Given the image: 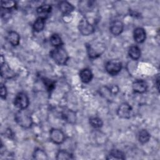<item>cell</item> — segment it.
<instances>
[{
  "label": "cell",
  "instance_id": "5b68a950",
  "mask_svg": "<svg viewBox=\"0 0 160 160\" xmlns=\"http://www.w3.org/2000/svg\"><path fill=\"white\" fill-rule=\"evenodd\" d=\"M105 68L108 74L114 76L121 71L122 69V63L117 59L110 60L106 62Z\"/></svg>",
  "mask_w": 160,
  "mask_h": 160
},
{
  "label": "cell",
  "instance_id": "3957f363",
  "mask_svg": "<svg viewBox=\"0 0 160 160\" xmlns=\"http://www.w3.org/2000/svg\"><path fill=\"white\" fill-rule=\"evenodd\" d=\"M88 56L91 59L97 58L105 51V46L101 42L88 43L86 44Z\"/></svg>",
  "mask_w": 160,
  "mask_h": 160
},
{
  "label": "cell",
  "instance_id": "277c9868",
  "mask_svg": "<svg viewBox=\"0 0 160 160\" xmlns=\"http://www.w3.org/2000/svg\"><path fill=\"white\" fill-rule=\"evenodd\" d=\"M78 29L83 36H89L94 32V28L88 21L86 17L82 18L79 22Z\"/></svg>",
  "mask_w": 160,
  "mask_h": 160
},
{
  "label": "cell",
  "instance_id": "52a82bcc",
  "mask_svg": "<svg viewBox=\"0 0 160 160\" xmlns=\"http://www.w3.org/2000/svg\"><path fill=\"white\" fill-rule=\"evenodd\" d=\"M49 137L51 140L55 144H59L64 142L66 139L64 133L59 129H52L49 132Z\"/></svg>",
  "mask_w": 160,
  "mask_h": 160
},
{
  "label": "cell",
  "instance_id": "d6986e66",
  "mask_svg": "<svg viewBox=\"0 0 160 160\" xmlns=\"http://www.w3.org/2000/svg\"><path fill=\"white\" fill-rule=\"evenodd\" d=\"M45 26V19L39 17L33 24V29L36 32L41 31Z\"/></svg>",
  "mask_w": 160,
  "mask_h": 160
},
{
  "label": "cell",
  "instance_id": "4316f807",
  "mask_svg": "<svg viewBox=\"0 0 160 160\" xmlns=\"http://www.w3.org/2000/svg\"><path fill=\"white\" fill-rule=\"evenodd\" d=\"M1 8L10 10L16 6V2L13 1H1Z\"/></svg>",
  "mask_w": 160,
  "mask_h": 160
},
{
  "label": "cell",
  "instance_id": "30bf717a",
  "mask_svg": "<svg viewBox=\"0 0 160 160\" xmlns=\"http://www.w3.org/2000/svg\"><path fill=\"white\" fill-rule=\"evenodd\" d=\"M110 31L114 36L119 35L123 31L124 24L119 20H115L111 22L110 25Z\"/></svg>",
  "mask_w": 160,
  "mask_h": 160
},
{
  "label": "cell",
  "instance_id": "9a60e30c",
  "mask_svg": "<svg viewBox=\"0 0 160 160\" xmlns=\"http://www.w3.org/2000/svg\"><path fill=\"white\" fill-rule=\"evenodd\" d=\"M79 77L82 82L84 83H88L92 80L93 74L90 69L85 68L80 71Z\"/></svg>",
  "mask_w": 160,
  "mask_h": 160
},
{
  "label": "cell",
  "instance_id": "7c38bea8",
  "mask_svg": "<svg viewBox=\"0 0 160 160\" xmlns=\"http://www.w3.org/2000/svg\"><path fill=\"white\" fill-rule=\"evenodd\" d=\"M58 7L60 11L64 15L69 14L73 11L74 7L68 1H61L58 4Z\"/></svg>",
  "mask_w": 160,
  "mask_h": 160
},
{
  "label": "cell",
  "instance_id": "83f0119b",
  "mask_svg": "<svg viewBox=\"0 0 160 160\" xmlns=\"http://www.w3.org/2000/svg\"><path fill=\"white\" fill-rule=\"evenodd\" d=\"M0 92H1V97L2 99H5L6 96H7V89L6 86L1 84V87H0Z\"/></svg>",
  "mask_w": 160,
  "mask_h": 160
},
{
  "label": "cell",
  "instance_id": "f1b7e54d",
  "mask_svg": "<svg viewBox=\"0 0 160 160\" xmlns=\"http://www.w3.org/2000/svg\"><path fill=\"white\" fill-rule=\"evenodd\" d=\"M159 76H158V77H157V78L156 79V88H157V89L159 91Z\"/></svg>",
  "mask_w": 160,
  "mask_h": 160
},
{
  "label": "cell",
  "instance_id": "cb8c5ba5",
  "mask_svg": "<svg viewBox=\"0 0 160 160\" xmlns=\"http://www.w3.org/2000/svg\"><path fill=\"white\" fill-rule=\"evenodd\" d=\"M89 124L94 129H99L102 126L103 122L98 117H91L89 118Z\"/></svg>",
  "mask_w": 160,
  "mask_h": 160
},
{
  "label": "cell",
  "instance_id": "e0dca14e",
  "mask_svg": "<svg viewBox=\"0 0 160 160\" xmlns=\"http://www.w3.org/2000/svg\"><path fill=\"white\" fill-rule=\"evenodd\" d=\"M125 158L124 153L117 149H112L106 158L107 159H124Z\"/></svg>",
  "mask_w": 160,
  "mask_h": 160
},
{
  "label": "cell",
  "instance_id": "5bb4252c",
  "mask_svg": "<svg viewBox=\"0 0 160 160\" xmlns=\"http://www.w3.org/2000/svg\"><path fill=\"white\" fill-rule=\"evenodd\" d=\"M8 41L13 46H16L19 44L20 36L19 34L14 31H9L6 36Z\"/></svg>",
  "mask_w": 160,
  "mask_h": 160
},
{
  "label": "cell",
  "instance_id": "8fae6325",
  "mask_svg": "<svg viewBox=\"0 0 160 160\" xmlns=\"http://www.w3.org/2000/svg\"><path fill=\"white\" fill-rule=\"evenodd\" d=\"M133 37L134 41L138 43L143 42L146 37V34L145 30L142 28H136L134 29L133 32Z\"/></svg>",
  "mask_w": 160,
  "mask_h": 160
},
{
  "label": "cell",
  "instance_id": "ba28073f",
  "mask_svg": "<svg viewBox=\"0 0 160 160\" xmlns=\"http://www.w3.org/2000/svg\"><path fill=\"white\" fill-rule=\"evenodd\" d=\"M132 112L131 106L127 102H123L119 105L117 110L118 116L122 119H129Z\"/></svg>",
  "mask_w": 160,
  "mask_h": 160
},
{
  "label": "cell",
  "instance_id": "7a4b0ae2",
  "mask_svg": "<svg viewBox=\"0 0 160 160\" xmlns=\"http://www.w3.org/2000/svg\"><path fill=\"white\" fill-rule=\"evenodd\" d=\"M14 119L16 122L24 128H29L32 124V119L26 109L18 111L15 114Z\"/></svg>",
  "mask_w": 160,
  "mask_h": 160
},
{
  "label": "cell",
  "instance_id": "6da1fadb",
  "mask_svg": "<svg viewBox=\"0 0 160 160\" xmlns=\"http://www.w3.org/2000/svg\"><path fill=\"white\" fill-rule=\"evenodd\" d=\"M49 54L54 61L59 65L66 64L69 59L67 51L62 46L55 48L51 51Z\"/></svg>",
  "mask_w": 160,
  "mask_h": 160
},
{
  "label": "cell",
  "instance_id": "4fadbf2b",
  "mask_svg": "<svg viewBox=\"0 0 160 160\" xmlns=\"http://www.w3.org/2000/svg\"><path fill=\"white\" fill-rule=\"evenodd\" d=\"M52 10V7L49 4H42L39 6L36 11L37 13L39 15V17L46 19L48 15L51 13Z\"/></svg>",
  "mask_w": 160,
  "mask_h": 160
},
{
  "label": "cell",
  "instance_id": "d4e9b609",
  "mask_svg": "<svg viewBox=\"0 0 160 160\" xmlns=\"http://www.w3.org/2000/svg\"><path fill=\"white\" fill-rule=\"evenodd\" d=\"M62 116L64 119L69 122H74L76 121V116L73 111L71 110H67L63 112Z\"/></svg>",
  "mask_w": 160,
  "mask_h": 160
},
{
  "label": "cell",
  "instance_id": "484cf974",
  "mask_svg": "<svg viewBox=\"0 0 160 160\" xmlns=\"http://www.w3.org/2000/svg\"><path fill=\"white\" fill-rule=\"evenodd\" d=\"M42 81H43V83H44V86H46L47 90L49 92H51L54 88L55 82L52 81L51 79L44 78H42Z\"/></svg>",
  "mask_w": 160,
  "mask_h": 160
},
{
  "label": "cell",
  "instance_id": "44dd1931",
  "mask_svg": "<svg viewBox=\"0 0 160 160\" xmlns=\"http://www.w3.org/2000/svg\"><path fill=\"white\" fill-rule=\"evenodd\" d=\"M150 134L146 129L141 130L138 133V140L141 144H145L149 141Z\"/></svg>",
  "mask_w": 160,
  "mask_h": 160
},
{
  "label": "cell",
  "instance_id": "7402d4cb",
  "mask_svg": "<svg viewBox=\"0 0 160 160\" xmlns=\"http://www.w3.org/2000/svg\"><path fill=\"white\" fill-rule=\"evenodd\" d=\"M73 159L72 154L66 150H59L56 154V159Z\"/></svg>",
  "mask_w": 160,
  "mask_h": 160
},
{
  "label": "cell",
  "instance_id": "ffe728a7",
  "mask_svg": "<svg viewBox=\"0 0 160 160\" xmlns=\"http://www.w3.org/2000/svg\"><path fill=\"white\" fill-rule=\"evenodd\" d=\"M33 158L38 160H46L48 159L46 152L40 148H37L33 152Z\"/></svg>",
  "mask_w": 160,
  "mask_h": 160
},
{
  "label": "cell",
  "instance_id": "9c48e42d",
  "mask_svg": "<svg viewBox=\"0 0 160 160\" xmlns=\"http://www.w3.org/2000/svg\"><path fill=\"white\" fill-rule=\"evenodd\" d=\"M148 84L146 82L142 79H138L132 83V89L135 92L143 93L146 91Z\"/></svg>",
  "mask_w": 160,
  "mask_h": 160
},
{
  "label": "cell",
  "instance_id": "603a6c76",
  "mask_svg": "<svg viewBox=\"0 0 160 160\" xmlns=\"http://www.w3.org/2000/svg\"><path fill=\"white\" fill-rule=\"evenodd\" d=\"M49 40L51 44L55 48L61 46V45L62 44V41L61 39V38L58 34H52Z\"/></svg>",
  "mask_w": 160,
  "mask_h": 160
},
{
  "label": "cell",
  "instance_id": "8992f818",
  "mask_svg": "<svg viewBox=\"0 0 160 160\" xmlns=\"http://www.w3.org/2000/svg\"><path fill=\"white\" fill-rule=\"evenodd\" d=\"M29 104V98L24 92L18 93L14 100V106L19 109H24L28 108Z\"/></svg>",
  "mask_w": 160,
  "mask_h": 160
},
{
  "label": "cell",
  "instance_id": "2e32d148",
  "mask_svg": "<svg viewBox=\"0 0 160 160\" xmlns=\"http://www.w3.org/2000/svg\"><path fill=\"white\" fill-rule=\"evenodd\" d=\"M1 75L2 78L6 79H9L14 76L13 71L5 62L1 64Z\"/></svg>",
  "mask_w": 160,
  "mask_h": 160
},
{
  "label": "cell",
  "instance_id": "ac0fdd59",
  "mask_svg": "<svg viewBox=\"0 0 160 160\" xmlns=\"http://www.w3.org/2000/svg\"><path fill=\"white\" fill-rule=\"evenodd\" d=\"M128 54L133 60H137L141 56V49L137 46H132L129 49Z\"/></svg>",
  "mask_w": 160,
  "mask_h": 160
}]
</instances>
